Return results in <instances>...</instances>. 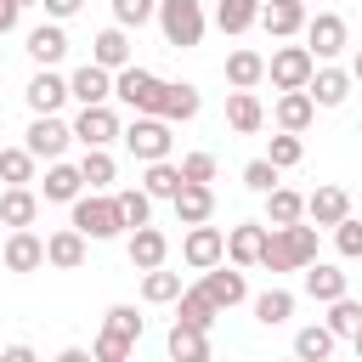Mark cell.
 I'll list each match as a JSON object with an SVG mask.
<instances>
[{"label":"cell","instance_id":"17","mask_svg":"<svg viewBox=\"0 0 362 362\" xmlns=\"http://www.w3.org/2000/svg\"><path fill=\"white\" fill-rule=\"evenodd\" d=\"M124 249H130V266H136V272H158L164 255H170V238H164L158 226H141V232H130Z\"/></svg>","mask_w":362,"mask_h":362},{"label":"cell","instance_id":"12","mask_svg":"<svg viewBox=\"0 0 362 362\" xmlns=\"http://www.w3.org/2000/svg\"><path fill=\"white\" fill-rule=\"evenodd\" d=\"M266 238H272V226H260V221H243V226H232V232H226V260H232V266H260V255H266Z\"/></svg>","mask_w":362,"mask_h":362},{"label":"cell","instance_id":"49","mask_svg":"<svg viewBox=\"0 0 362 362\" xmlns=\"http://www.w3.org/2000/svg\"><path fill=\"white\" fill-rule=\"evenodd\" d=\"M334 249H339L345 260H362V221H339V226H334Z\"/></svg>","mask_w":362,"mask_h":362},{"label":"cell","instance_id":"15","mask_svg":"<svg viewBox=\"0 0 362 362\" xmlns=\"http://www.w3.org/2000/svg\"><path fill=\"white\" fill-rule=\"evenodd\" d=\"M90 62L96 68H107V74H124L130 68V34L113 23V28H102L96 40H90Z\"/></svg>","mask_w":362,"mask_h":362},{"label":"cell","instance_id":"4","mask_svg":"<svg viewBox=\"0 0 362 362\" xmlns=\"http://www.w3.org/2000/svg\"><path fill=\"white\" fill-rule=\"evenodd\" d=\"M158 28H164V40L175 51H192L209 23H204V6L198 0H158Z\"/></svg>","mask_w":362,"mask_h":362},{"label":"cell","instance_id":"45","mask_svg":"<svg viewBox=\"0 0 362 362\" xmlns=\"http://www.w3.org/2000/svg\"><path fill=\"white\" fill-rule=\"evenodd\" d=\"M266 158H272L277 170H288V164H300V158H305V141L283 130V136H272V147H266Z\"/></svg>","mask_w":362,"mask_h":362},{"label":"cell","instance_id":"16","mask_svg":"<svg viewBox=\"0 0 362 362\" xmlns=\"http://www.w3.org/2000/svg\"><path fill=\"white\" fill-rule=\"evenodd\" d=\"M45 266H57V272H79V266H85V232H74V226L51 232V238H45Z\"/></svg>","mask_w":362,"mask_h":362},{"label":"cell","instance_id":"58","mask_svg":"<svg viewBox=\"0 0 362 362\" xmlns=\"http://www.w3.org/2000/svg\"><path fill=\"white\" fill-rule=\"evenodd\" d=\"M288 362H300V356H288Z\"/></svg>","mask_w":362,"mask_h":362},{"label":"cell","instance_id":"51","mask_svg":"<svg viewBox=\"0 0 362 362\" xmlns=\"http://www.w3.org/2000/svg\"><path fill=\"white\" fill-rule=\"evenodd\" d=\"M17 17H23V11H17L11 0H0V34H11V28H17Z\"/></svg>","mask_w":362,"mask_h":362},{"label":"cell","instance_id":"28","mask_svg":"<svg viewBox=\"0 0 362 362\" xmlns=\"http://www.w3.org/2000/svg\"><path fill=\"white\" fill-rule=\"evenodd\" d=\"M305 96H311L317 107H339V102L351 96V74H345V68H317L311 85H305Z\"/></svg>","mask_w":362,"mask_h":362},{"label":"cell","instance_id":"35","mask_svg":"<svg viewBox=\"0 0 362 362\" xmlns=\"http://www.w3.org/2000/svg\"><path fill=\"white\" fill-rule=\"evenodd\" d=\"M79 175H85V187H90V192H107V187H113V175H119V164H113V153H107V147H90V153L79 158Z\"/></svg>","mask_w":362,"mask_h":362},{"label":"cell","instance_id":"59","mask_svg":"<svg viewBox=\"0 0 362 362\" xmlns=\"http://www.w3.org/2000/svg\"><path fill=\"white\" fill-rule=\"evenodd\" d=\"M300 6H305V0H300Z\"/></svg>","mask_w":362,"mask_h":362},{"label":"cell","instance_id":"47","mask_svg":"<svg viewBox=\"0 0 362 362\" xmlns=\"http://www.w3.org/2000/svg\"><path fill=\"white\" fill-rule=\"evenodd\" d=\"M107 334H124V339H141V317H136V305H107V322H102Z\"/></svg>","mask_w":362,"mask_h":362},{"label":"cell","instance_id":"2","mask_svg":"<svg viewBox=\"0 0 362 362\" xmlns=\"http://www.w3.org/2000/svg\"><path fill=\"white\" fill-rule=\"evenodd\" d=\"M164 85L170 79H158V74H147V68H124V74H113V96L136 113V119H164Z\"/></svg>","mask_w":362,"mask_h":362},{"label":"cell","instance_id":"42","mask_svg":"<svg viewBox=\"0 0 362 362\" xmlns=\"http://www.w3.org/2000/svg\"><path fill=\"white\" fill-rule=\"evenodd\" d=\"M113 198H119V215H124V226H130V232L153 226V198H147L141 187H124V192H113Z\"/></svg>","mask_w":362,"mask_h":362},{"label":"cell","instance_id":"52","mask_svg":"<svg viewBox=\"0 0 362 362\" xmlns=\"http://www.w3.org/2000/svg\"><path fill=\"white\" fill-rule=\"evenodd\" d=\"M0 362H40V356H34L28 345H6V351H0Z\"/></svg>","mask_w":362,"mask_h":362},{"label":"cell","instance_id":"23","mask_svg":"<svg viewBox=\"0 0 362 362\" xmlns=\"http://www.w3.org/2000/svg\"><path fill=\"white\" fill-rule=\"evenodd\" d=\"M74 198H85V175H79V164H45V204H74Z\"/></svg>","mask_w":362,"mask_h":362},{"label":"cell","instance_id":"41","mask_svg":"<svg viewBox=\"0 0 362 362\" xmlns=\"http://www.w3.org/2000/svg\"><path fill=\"white\" fill-rule=\"evenodd\" d=\"M34 164H40V158H34L28 147H0V181H6V187H28V181H34Z\"/></svg>","mask_w":362,"mask_h":362},{"label":"cell","instance_id":"3","mask_svg":"<svg viewBox=\"0 0 362 362\" xmlns=\"http://www.w3.org/2000/svg\"><path fill=\"white\" fill-rule=\"evenodd\" d=\"M74 232H85V238H96V243L119 238V232H124L119 198H113V192H85V198H74Z\"/></svg>","mask_w":362,"mask_h":362},{"label":"cell","instance_id":"57","mask_svg":"<svg viewBox=\"0 0 362 362\" xmlns=\"http://www.w3.org/2000/svg\"><path fill=\"white\" fill-rule=\"evenodd\" d=\"M0 249H6V238H0Z\"/></svg>","mask_w":362,"mask_h":362},{"label":"cell","instance_id":"10","mask_svg":"<svg viewBox=\"0 0 362 362\" xmlns=\"http://www.w3.org/2000/svg\"><path fill=\"white\" fill-rule=\"evenodd\" d=\"M68 141H74V124H62V119L51 113V119H34V124H28V141H23V147H28L34 158L57 164V158L68 153Z\"/></svg>","mask_w":362,"mask_h":362},{"label":"cell","instance_id":"43","mask_svg":"<svg viewBox=\"0 0 362 362\" xmlns=\"http://www.w3.org/2000/svg\"><path fill=\"white\" fill-rule=\"evenodd\" d=\"M90 356H96V362H130V356H136V339H124V334H107V328H102V334H96V345H90Z\"/></svg>","mask_w":362,"mask_h":362},{"label":"cell","instance_id":"34","mask_svg":"<svg viewBox=\"0 0 362 362\" xmlns=\"http://www.w3.org/2000/svg\"><path fill=\"white\" fill-rule=\"evenodd\" d=\"M294 221H305V198L294 187L266 192V226H294Z\"/></svg>","mask_w":362,"mask_h":362},{"label":"cell","instance_id":"25","mask_svg":"<svg viewBox=\"0 0 362 362\" xmlns=\"http://www.w3.org/2000/svg\"><path fill=\"white\" fill-rule=\"evenodd\" d=\"M34 215H40V198H34L28 187H6V192H0V226L28 232V226H34Z\"/></svg>","mask_w":362,"mask_h":362},{"label":"cell","instance_id":"38","mask_svg":"<svg viewBox=\"0 0 362 362\" xmlns=\"http://www.w3.org/2000/svg\"><path fill=\"white\" fill-rule=\"evenodd\" d=\"M322 328H328L334 339H356V334H362V305H356L351 294H345V300H334V305H328V317H322Z\"/></svg>","mask_w":362,"mask_h":362},{"label":"cell","instance_id":"5","mask_svg":"<svg viewBox=\"0 0 362 362\" xmlns=\"http://www.w3.org/2000/svg\"><path fill=\"white\" fill-rule=\"evenodd\" d=\"M119 141L130 147V158H141V164H164L175 136H170V124H164V119H130Z\"/></svg>","mask_w":362,"mask_h":362},{"label":"cell","instance_id":"9","mask_svg":"<svg viewBox=\"0 0 362 362\" xmlns=\"http://www.w3.org/2000/svg\"><path fill=\"white\" fill-rule=\"evenodd\" d=\"M119 136H124V124H119L113 107H79L74 141H85V153H90V147H107V141H119Z\"/></svg>","mask_w":362,"mask_h":362},{"label":"cell","instance_id":"50","mask_svg":"<svg viewBox=\"0 0 362 362\" xmlns=\"http://www.w3.org/2000/svg\"><path fill=\"white\" fill-rule=\"evenodd\" d=\"M40 6H45V17H51V23H68V17H74L85 0H40Z\"/></svg>","mask_w":362,"mask_h":362},{"label":"cell","instance_id":"6","mask_svg":"<svg viewBox=\"0 0 362 362\" xmlns=\"http://www.w3.org/2000/svg\"><path fill=\"white\" fill-rule=\"evenodd\" d=\"M266 74H272V85H277V90H305V85H311V74H317V57H311L305 45H277V51H272V62H266Z\"/></svg>","mask_w":362,"mask_h":362},{"label":"cell","instance_id":"32","mask_svg":"<svg viewBox=\"0 0 362 362\" xmlns=\"http://www.w3.org/2000/svg\"><path fill=\"white\" fill-rule=\"evenodd\" d=\"M260 79H266V57L260 51H232L226 57V85L232 90H255Z\"/></svg>","mask_w":362,"mask_h":362},{"label":"cell","instance_id":"39","mask_svg":"<svg viewBox=\"0 0 362 362\" xmlns=\"http://www.w3.org/2000/svg\"><path fill=\"white\" fill-rule=\"evenodd\" d=\"M141 300L147 305H170V300H181V272H141Z\"/></svg>","mask_w":362,"mask_h":362},{"label":"cell","instance_id":"31","mask_svg":"<svg viewBox=\"0 0 362 362\" xmlns=\"http://www.w3.org/2000/svg\"><path fill=\"white\" fill-rule=\"evenodd\" d=\"M198 107H204V96H198V85H187V79H170V85H164V124H181V119H198Z\"/></svg>","mask_w":362,"mask_h":362},{"label":"cell","instance_id":"8","mask_svg":"<svg viewBox=\"0 0 362 362\" xmlns=\"http://www.w3.org/2000/svg\"><path fill=\"white\" fill-rule=\"evenodd\" d=\"M305 51H311L317 62L339 57V51H345V17H339V11H317V17H305Z\"/></svg>","mask_w":362,"mask_h":362},{"label":"cell","instance_id":"54","mask_svg":"<svg viewBox=\"0 0 362 362\" xmlns=\"http://www.w3.org/2000/svg\"><path fill=\"white\" fill-rule=\"evenodd\" d=\"M351 79H362V51H356V57H351Z\"/></svg>","mask_w":362,"mask_h":362},{"label":"cell","instance_id":"27","mask_svg":"<svg viewBox=\"0 0 362 362\" xmlns=\"http://www.w3.org/2000/svg\"><path fill=\"white\" fill-rule=\"evenodd\" d=\"M164 351H170V362H209V334L175 322V328L164 334Z\"/></svg>","mask_w":362,"mask_h":362},{"label":"cell","instance_id":"24","mask_svg":"<svg viewBox=\"0 0 362 362\" xmlns=\"http://www.w3.org/2000/svg\"><path fill=\"white\" fill-rule=\"evenodd\" d=\"M209 215H215V192L198 187V181H187V187L175 192V221H181V226H209Z\"/></svg>","mask_w":362,"mask_h":362},{"label":"cell","instance_id":"46","mask_svg":"<svg viewBox=\"0 0 362 362\" xmlns=\"http://www.w3.org/2000/svg\"><path fill=\"white\" fill-rule=\"evenodd\" d=\"M243 187L249 192H277V164L272 158H249L243 164Z\"/></svg>","mask_w":362,"mask_h":362},{"label":"cell","instance_id":"33","mask_svg":"<svg viewBox=\"0 0 362 362\" xmlns=\"http://www.w3.org/2000/svg\"><path fill=\"white\" fill-rule=\"evenodd\" d=\"M305 294L311 300H322V305H334V300H345V272L339 266H305Z\"/></svg>","mask_w":362,"mask_h":362},{"label":"cell","instance_id":"44","mask_svg":"<svg viewBox=\"0 0 362 362\" xmlns=\"http://www.w3.org/2000/svg\"><path fill=\"white\" fill-rule=\"evenodd\" d=\"M158 17V0H113V23L119 28H141Z\"/></svg>","mask_w":362,"mask_h":362},{"label":"cell","instance_id":"13","mask_svg":"<svg viewBox=\"0 0 362 362\" xmlns=\"http://www.w3.org/2000/svg\"><path fill=\"white\" fill-rule=\"evenodd\" d=\"M23 96H28L34 119H51V113L68 102V79H62V74H51V68H40V74L28 79V90H23Z\"/></svg>","mask_w":362,"mask_h":362},{"label":"cell","instance_id":"19","mask_svg":"<svg viewBox=\"0 0 362 362\" xmlns=\"http://www.w3.org/2000/svg\"><path fill=\"white\" fill-rule=\"evenodd\" d=\"M204 294H209L221 311H232L238 300H249V283H243L238 266H215V272H204Z\"/></svg>","mask_w":362,"mask_h":362},{"label":"cell","instance_id":"56","mask_svg":"<svg viewBox=\"0 0 362 362\" xmlns=\"http://www.w3.org/2000/svg\"><path fill=\"white\" fill-rule=\"evenodd\" d=\"M356 356H362V334H356Z\"/></svg>","mask_w":362,"mask_h":362},{"label":"cell","instance_id":"37","mask_svg":"<svg viewBox=\"0 0 362 362\" xmlns=\"http://www.w3.org/2000/svg\"><path fill=\"white\" fill-rule=\"evenodd\" d=\"M294 356H300V362H328V356H334V334H328L322 322H305V328L294 334Z\"/></svg>","mask_w":362,"mask_h":362},{"label":"cell","instance_id":"14","mask_svg":"<svg viewBox=\"0 0 362 362\" xmlns=\"http://www.w3.org/2000/svg\"><path fill=\"white\" fill-rule=\"evenodd\" d=\"M305 221H311V226H339V221H351V192H345V187H317V192L305 198Z\"/></svg>","mask_w":362,"mask_h":362},{"label":"cell","instance_id":"53","mask_svg":"<svg viewBox=\"0 0 362 362\" xmlns=\"http://www.w3.org/2000/svg\"><path fill=\"white\" fill-rule=\"evenodd\" d=\"M57 362H96L90 351H79V345H68V351H57Z\"/></svg>","mask_w":362,"mask_h":362},{"label":"cell","instance_id":"20","mask_svg":"<svg viewBox=\"0 0 362 362\" xmlns=\"http://www.w3.org/2000/svg\"><path fill=\"white\" fill-rule=\"evenodd\" d=\"M215 317H221V305L204 294V283H192V288H181V300H175V322H187V328H215Z\"/></svg>","mask_w":362,"mask_h":362},{"label":"cell","instance_id":"22","mask_svg":"<svg viewBox=\"0 0 362 362\" xmlns=\"http://www.w3.org/2000/svg\"><path fill=\"white\" fill-rule=\"evenodd\" d=\"M277 130H288V136H300V130H311V119H317V102L305 96V90H283L277 96Z\"/></svg>","mask_w":362,"mask_h":362},{"label":"cell","instance_id":"7","mask_svg":"<svg viewBox=\"0 0 362 362\" xmlns=\"http://www.w3.org/2000/svg\"><path fill=\"white\" fill-rule=\"evenodd\" d=\"M181 260H187L192 272H215V266L226 260V232H215V226H187Z\"/></svg>","mask_w":362,"mask_h":362},{"label":"cell","instance_id":"1","mask_svg":"<svg viewBox=\"0 0 362 362\" xmlns=\"http://www.w3.org/2000/svg\"><path fill=\"white\" fill-rule=\"evenodd\" d=\"M260 266H266V272H305V266H317V226H305V221L272 226Z\"/></svg>","mask_w":362,"mask_h":362},{"label":"cell","instance_id":"40","mask_svg":"<svg viewBox=\"0 0 362 362\" xmlns=\"http://www.w3.org/2000/svg\"><path fill=\"white\" fill-rule=\"evenodd\" d=\"M288 317H294V294H288V288H266V294H255V322L277 328V322H288Z\"/></svg>","mask_w":362,"mask_h":362},{"label":"cell","instance_id":"18","mask_svg":"<svg viewBox=\"0 0 362 362\" xmlns=\"http://www.w3.org/2000/svg\"><path fill=\"white\" fill-rule=\"evenodd\" d=\"M0 260H6V272H40V266H45V238H34V232H11L6 249H0Z\"/></svg>","mask_w":362,"mask_h":362},{"label":"cell","instance_id":"48","mask_svg":"<svg viewBox=\"0 0 362 362\" xmlns=\"http://www.w3.org/2000/svg\"><path fill=\"white\" fill-rule=\"evenodd\" d=\"M181 181L209 187V181H215V153H187V158H181Z\"/></svg>","mask_w":362,"mask_h":362},{"label":"cell","instance_id":"36","mask_svg":"<svg viewBox=\"0 0 362 362\" xmlns=\"http://www.w3.org/2000/svg\"><path fill=\"white\" fill-rule=\"evenodd\" d=\"M181 187H187V181H181V164H170V158H164V164H147V175H141V192H147V198H170V204H175Z\"/></svg>","mask_w":362,"mask_h":362},{"label":"cell","instance_id":"26","mask_svg":"<svg viewBox=\"0 0 362 362\" xmlns=\"http://www.w3.org/2000/svg\"><path fill=\"white\" fill-rule=\"evenodd\" d=\"M260 28L277 34V40H288V34L305 28V6H300V0H266V6H260Z\"/></svg>","mask_w":362,"mask_h":362},{"label":"cell","instance_id":"29","mask_svg":"<svg viewBox=\"0 0 362 362\" xmlns=\"http://www.w3.org/2000/svg\"><path fill=\"white\" fill-rule=\"evenodd\" d=\"M226 124H232L238 136H255V130L266 124V107H260V96H255V90H232V96H226Z\"/></svg>","mask_w":362,"mask_h":362},{"label":"cell","instance_id":"11","mask_svg":"<svg viewBox=\"0 0 362 362\" xmlns=\"http://www.w3.org/2000/svg\"><path fill=\"white\" fill-rule=\"evenodd\" d=\"M68 96H74L79 107H107V96H113V74L96 68V62H85V68L68 74Z\"/></svg>","mask_w":362,"mask_h":362},{"label":"cell","instance_id":"55","mask_svg":"<svg viewBox=\"0 0 362 362\" xmlns=\"http://www.w3.org/2000/svg\"><path fill=\"white\" fill-rule=\"evenodd\" d=\"M11 6H17V11H23V6H40V0H11Z\"/></svg>","mask_w":362,"mask_h":362},{"label":"cell","instance_id":"21","mask_svg":"<svg viewBox=\"0 0 362 362\" xmlns=\"http://www.w3.org/2000/svg\"><path fill=\"white\" fill-rule=\"evenodd\" d=\"M28 57H34L40 68H57V62L68 57V34H62V23H40V28H28Z\"/></svg>","mask_w":362,"mask_h":362},{"label":"cell","instance_id":"30","mask_svg":"<svg viewBox=\"0 0 362 362\" xmlns=\"http://www.w3.org/2000/svg\"><path fill=\"white\" fill-rule=\"evenodd\" d=\"M260 6L266 0H215V28L221 34H249L260 23Z\"/></svg>","mask_w":362,"mask_h":362}]
</instances>
